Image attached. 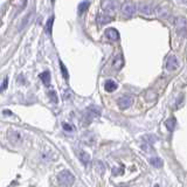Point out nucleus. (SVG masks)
Listing matches in <instances>:
<instances>
[{"mask_svg":"<svg viewBox=\"0 0 187 187\" xmlns=\"http://www.w3.org/2000/svg\"><path fill=\"white\" fill-rule=\"evenodd\" d=\"M165 126L167 127V130H168L170 132H173L174 129H175V126H177V119H175V118H170V119H167L165 122Z\"/></svg>","mask_w":187,"mask_h":187,"instance_id":"obj_13","label":"nucleus"},{"mask_svg":"<svg viewBox=\"0 0 187 187\" xmlns=\"http://www.w3.org/2000/svg\"><path fill=\"white\" fill-rule=\"evenodd\" d=\"M40 78H41V81L43 82L46 87L50 85V73L49 71H43L42 74H40Z\"/></svg>","mask_w":187,"mask_h":187,"instance_id":"obj_11","label":"nucleus"},{"mask_svg":"<svg viewBox=\"0 0 187 187\" xmlns=\"http://www.w3.org/2000/svg\"><path fill=\"white\" fill-rule=\"evenodd\" d=\"M88 7H89V1H83V2H81L78 5V14L84 13L88 9Z\"/></svg>","mask_w":187,"mask_h":187,"instance_id":"obj_17","label":"nucleus"},{"mask_svg":"<svg viewBox=\"0 0 187 187\" xmlns=\"http://www.w3.org/2000/svg\"><path fill=\"white\" fill-rule=\"evenodd\" d=\"M78 158H80V160L82 161V164H84L85 166L90 163V156L87 153V152H84V151H81L80 153H78Z\"/></svg>","mask_w":187,"mask_h":187,"instance_id":"obj_15","label":"nucleus"},{"mask_svg":"<svg viewBox=\"0 0 187 187\" xmlns=\"http://www.w3.org/2000/svg\"><path fill=\"white\" fill-rule=\"evenodd\" d=\"M150 164L152 165L153 167H156V168H161L163 167V165H164V161L160 159V158H151L150 159Z\"/></svg>","mask_w":187,"mask_h":187,"instance_id":"obj_16","label":"nucleus"},{"mask_svg":"<svg viewBox=\"0 0 187 187\" xmlns=\"http://www.w3.org/2000/svg\"><path fill=\"white\" fill-rule=\"evenodd\" d=\"M112 64H113V67L115 69H120V68L123 67V64H124V60H123V56L118 54L116 57H115V60L112 62Z\"/></svg>","mask_w":187,"mask_h":187,"instance_id":"obj_12","label":"nucleus"},{"mask_svg":"<svg viewBox=\"0 0 187 187\" xmlns=\"http://www.w3.org/2000/svg\"><path fill=\"white\" fill-rule=\"evenodd\" d=\"M117 88H118L117 83L115 82V81H112V80H108V81L104 83V89L106 90L108 92H112V91H115Z\"/></svg>","mask_w":187,"mask_h":187,"instance_id":"obj_9","label":"nucleus"},{"mask_svg":"<svg viewBox=\"0 0 187 187\" xmlns=\"http://www.w3.org/2000/svg\"><path fill=\"white\" fill-rule=\"evenodd\" d=\"M7 84H8V77H6V78L4 80V82H2V85H1V91H4V90L6 89Z\"/></svg>","mask_w":187,"mask_h":187,"instance_id":"obj_22","label":"nucleus"},{"mask_svg":"<svg viewBox=\"0 0 187 187\" xmlns=\"http://www.w3.org/2000/svg\"><path fill=\"white\" fill-rule=\"evenodd\" d=\"M138 11L144 15H151L153 12V6L149 1H140L138 4Z\"/></svg>","mask_w":187,"mask_h":187,"instance_id":"obj_5","label":"nucleus"},{"mask_svg":"<svg viewBox=\"0 0 187 187\" xmlns=\"http://www.w3.org/2000/svg\"><path fill=\"white\" fill-rule=\"evenodd\" d=\"M48 95H49V98H50V101H52L53 103H57V94H56V91H49L48 92Z\"/></svg>","mask_w":187,"mask_h":187,"instance_id":"obj_20","label":"nucleus"},{"mask_svg":"<svg viewBox=\"0 0 187 187\" xmlns=\"http://www.w3.org/2000/svg\"><path fill=\"white\" fill-rule=\"evenodd\" d=\"M57 181L62 186H71L75 182V175L68 170H63L57 175Z\"/></svg>","mask_w":187,"mask_h":187,"instance_id":"obj_1","label":"nucleus"},{"mask_svg":"<svg viewBox=\"0 0 187 187\" xmlns=\"http://www.w3.org/2000/svg\"><path fill=\"white\" fill-rule=\"evenodd\" d=\"M175 30L179 35H184L186 33V20L184 18H179L175 23Z\"/></svg>","mask_w":187,"mask_h":187,"instance_id":"obj_7","label":"nucleus"},{"mask_svg":"<svg viewBox=\"0 0 187 187\" xmlns=\"http://www.w3.org/2000/svg\"><path fill=\"white\" fill-rule=\"evenodd\" d=\"M136 11H137V6L132 1H125L120 7V12H122L123 16H125V18L132 16L136 13Z\"/></svg>","mask_w":187,"mask_h":187,"instance_id":"obj_2","label":"nucleus"},{"mask_svg":"<svg viewBox=\"0 0 187 187\" xmlns=\"http://www.w3.org/2000/svg\"><path fill=\"white\" fill-rule=\"evenodd\" d=\"M98 23H101V25H105V23H110V21H112V16L110 14H99L98 15Z\"/></svg>","mask_w":187,"mask_h":187,"instance_id":"obj_14","label":"nucleus"},{"mask_svg":"<svg viewBox=\"0 0 187 187\" xmlns=\"http://www.w3.org/2000/svg\"><path fill=\"white\" fill-rule=\"evenodd\" d=\"M53 23H54V16H50L48 19V21L46 23V30L48 34H52V29H53Z\"/></svg>","mask_w":187,"mask_h":187,"instance_id":"obj_18","label":"nucleus"},{"mask_svg":"<svg viewBox=\"0 0 187 187\" xmlns=\"http://www.w3.org/2000/svg\"><path fill=\"white\" fill-rule=\"evenodd\" d=\"M179 66H180L179 60H178V57L174 56V55L168 56L167 60H166V63H165V68H166V70H168V71H174V70H177V69L179 68Z\"/></svg>","mask_w":187,"mask_h":187,"instance_id":"obj_4","label":"nucleus"},{"mask_svg":"<svg viewBox=\"0 0 187 187\" xmlns=\"http://www.w3.org/2000/svg\"><path fill=\"white\" fill-rule=\"evenodd\" d=\"M102 8L105 11V13L111 14L118 9V2L116 0H104L102 2Z\"/></svg>","mask_w":187,"mask_h":187,"instance_id":"obj_3","label":"nucleus"},{"mask_svg":"<svg viewBox=\"0 0 187 187\" xmlns=\"http://www.w3.org/2000/svg\"><path fill=\"white\" fill-rule=\"evenodd\" d=\"M63 129H64L66 131H68V132H70V131H73V130H74V127L70 126V125L67 124V123H63Z\"/></svg>","mask_w":187,"mask_h":187,"instance_id":"obj_21","label":"nucleus"},{"mask_svg":"<svg viewBox=\"0 0 187 187\" xmlns=\"http://www.w3.org/2000/svg\"><path fill=\"white\" fill-rule=\"evenodd\" d=\"M7 137L13 144H18V142H21V137H20V133L18 131H11L7 135Z\"/></svg>","mask_w":187,"mask_h":187,"instance_id":"obj_10","label":"nucleus"},{"mask_svg":"<svg viewBox=\"0 0 187 187\" xmlns=\"http://www.w3.org/2000/svg\"><path fill=\"white\" fill-rule=\"evenodd\" d=\"M117 103H118V106H119L120 109L125 110L127 108H130L131 104L133 103V98H132V96H130V95H124V96H122L117 101Z\"/></svg>","mask_w":187,"mask_h":187,"instance_id":"obj_6","label":"nucleus"},{"mask_svg":"<svg viewBox=\"0 0 187 187\" xmlns=\"http://www.w3.org/2000/svg\"><path fill=\"white\" fill-rule=\"evenodd\" d=\"M105 36L108 37L109 40L117 41V40H119V33H118V30L115 29V28H108V29L105 30Z\"/></svg>","mask_w":187,"mask_h":187,"instance_id":"obj_8","label":"nucleus"},{"mask_svg":"<svg viewBox=\"0 0 187 187\" xmlns=\"http://www.w3.org/2000/svg\"><path fill=\"white\" fill-rule=\"evenodd\" d=\"M60 68H61V71H62V75H63V77H64L66 80H68V77H69V74H68L67 68H66V66L63 64V62H62V61H60Z\"/></svg>","mask_w":187,"mask_h":187,"instance_id":"obj_19","label":"nucleus"}]
</instances>
